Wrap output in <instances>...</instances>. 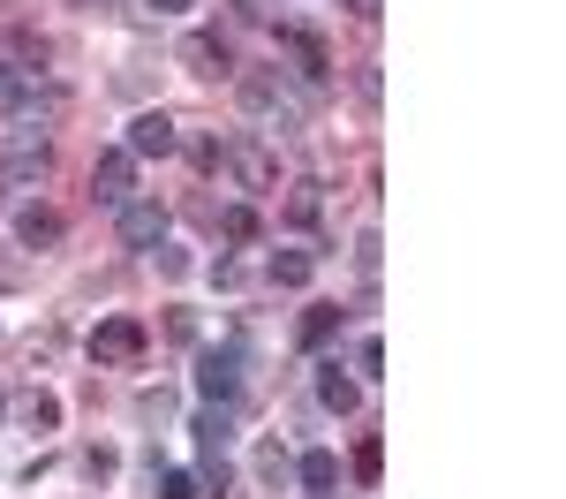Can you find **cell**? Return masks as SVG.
<instances>
[{
  "label": "cell",
  "mask_w": 566,
  "mask_h": 499,
  "mask_svg": "<svg viewBox=\"0 0 566 499\" xmlns=\"http://www.w3.org/2000/svg\"><path fill=\"white\" fill-rule=\"evenodd\" d=\"M242 107H250V114H280V122H302V99L287 91L280 68H250V76H242Z\"/></svg>",
  "instance_id": "1"
},
{
  "label": "cell",
  "mask_w": 566,
  "mask_h": 499,
  "mask_svg": "<svg viewBox=\"0 0 566 499\" xmlns=\"http://www.w3.org/2000/svg\"><path fill=\"white\" fill-rule=\"evenodd\" d=\"M46 174H53V145L30 137V129H15L8 152H0V182H46Z\"/></svg>",
  "instance_id": "2"
},
{
  "label": "cell",
  "mask_w": 566,
  "mask_h": 499,
  "mask_svg": "<svg viewBox=\"0 0 566 499\" xmlns=\"http://www.w3.org/2000/svg\"><path fill=\"white\" fill-rule=\"evenodd\" d=\"M143 340H151L143 319H99V326H91V355H99V363H137Z\"/></svg>",
  "instance_id": "3"
},
{
  "label": "cell",
  "mask_w": 566,
  "mask_h": 499,
  "mask_svg": "<svg viewBox=\"0 0 566 499\" xmlns=\"http://www.w3.org/2000/svg\"><path fill=\"white\" fill-rule=\"evenodd\" d=\"M197 386H204L212 401H235V394H242V348H204V355H197Z\"/></svg>",
  "instance_id": "4"
},
{
  "label": "cell",
  "mask_w": 566,
  "mask_h": 499,
  "mask_svg": "<svg viewBox=\"0 0 566 499\" xmlns=\"http://www.w3.org/2000/svg\"><path fill=\"white\" fill-rule=\"evenodd\" d=\"M174 145H181V137H174L166 114H137V122H129V160H166Z\"/></svg>",
  "instance_id": "5"
},
{
  "label": "cell",
  "mask_w": 566,
  "mask_h": 499,
  "mask_svg": "<svg viewBox=\"0 0 566 499\" xmlns=\"http://www.w3.org/2000/svg\"><path fill=\"white\" fill-rule=\"evenodd\" d=\"M114 227H122L129 250H159V242H166V212H159V204H122Z\"/></svg>",
  "instance_id": "6"
},
{
  "label": "cell",
  "mask_w": 566,
  "mask_h": 499,
  "mask_svg": "<svg viewBox=\"0 0 566 499\" xmlns=\"http://www.w3.org/2000/svg\"><path fill=\"white\" fill-rule=\"evenodd\" d=\"M219 160L235 166V182H242V189H273V182H280V160H273L265 145H235V152H219Z\"/></svg>",
  "instance_id": "7"
},
{
  "label": "cell",
  "mask_w": 566,
  "mask_h": 499,
  "mask_svg": "<svg viewBox=\"0 0 566 499\" xmlns=\"http://www.w3.org/2000/svg\"><path fill=\"white\" fill-rule=\"evenodd\" d=\"M181 61H189L197 76H227V68H235V53H227V38H219V30H197V38H181Z\"/></svg>",
  "instance_id": "8"
},
{
  "label": "cell",
  "mask_w": 566,
  "mask_h": 499,
  "mask_svg": "<svg viewBox=\"0 0 566 499\" xmlns=\"http://www.w3.org/2000/svg\"><path fill=\"white\" fill-rule=\"evenodd\" d=\"M129 182H137V160H129V152H106V160L91 166V189H99L106 204H129Z\"/></svg>",
  "instance_id": "9"
},
{
  "label": "cell",
  "mask_w": 566,
  "mask_h": 499,
  "mask_svg": "<svg viewBox=\"0 0 566 499\" xmlns=\"http://www.w3.org/2000/svg\"><path fill=\"white\" fill-rule=\"evenodd\" d=\"M287 53H294V68H302L310 84H325V76H332V53H325V38H317V30H287Z\"/></svg>",
  "instance_id": "10"
},
{
  "label": "cell",
  "mask_w": 566,
  "mask_h": 499,
  "mask_svg": "<svg viewBox=\"0 0 566 499\" xmlns=\"http://www.w3.org/2000/svg\"><path fill=\"white\" fill-rule=\"evenodd\" d=\"M15 235H23V250H53V242H61V212H46V204H30V212L15 220Z\"/></svg>",
  "instance_id": "11"
},
{
  "label": "cell",
  "mask_w": 566,
  "mask_h": 499,
  "mask_svg": "<svg viewBox=\"0 0 566 499\" xmlns=\"http://www.w3.org/2000/svg\"><path fill=\"white\" fill-rule=\"evenodd\" d=\"M317 394H325V409H340V416L355 409V378H348L340 363H317Z\"/></svg>",
  "instance_id": "12"
},
{
  "label": "cell",
  "mask_w": 566,
  "mask_h": 499,
  "mask_svg": "<svg viewBox=\"0 0 566 499\" xmlns=\"http://www.w3.org/2000/svg\"><path fill=\"white\" fill-rule=\"evenodd\" d=\"M340 319H348V311H340V303H317V311H310V319H302V348H325V340H332V333H340Z\"/></svg>",
  "instance_id": "13"
},
{
  "label": "cell",
  "mask_w": 566,
  "mask_h": 499,
  "mask_svg": "<svg viewBox=\"0 0 566 499\" xmlns=\"http://www.w3.org/2000/svg\"><path fill=\"white\" fill-rule=\"evenodd\" d=\"M8 107H15V114H61L68 99H61V91H38V84H15V91H8Z\"/></svg>",
  "instance_id": "14"
},
{
  "label": "cell",
  "mask_w": 566,
  "mask_h": 499,
  "mask_svg": "<svg viewBox=\"0 0 566 499\" xmlns=\"http://www.w3.org/2000/svg\"><path fill=\"white\" fill-rule=\"evenodd\" d=\"M15 416H23L30 432H53V424H61V401H53V394H23V401H15Z\"/></svg>",
  "instance_id": "15"
},
{
  "label": "cell",
  "mask_w": 566,
  "mask_h": 499,
  "mask_svg": "<svg viewBox=\"0 0 566 499\" xmlns=\"http://www.w3.org/2000/svg\"><path fill=\"white\" fill-rule=\"evenodd\" d=\"M294 477H302L310 492H332V485H340V462H332V454H302V462H294Z\"/></svg>",
  "instance_id": "16"
},
{
  "label": "cell",
  "mask_w": 566,
  "mask_h": 499,
  "mask_svg": "<svg viewBox=\"0 0 566 499\" xmlns=\"http://www.w3.org/2000/svg\"><path fill=\"white\" fill-rule=\"evenodd\" d=\"M310 273H317V258H310V250H280V258H273V280H280V288H302Z\"/></svg>",
  "instance_id": "17"
},
{
  "label": "cell",
  "mask_w": 566,
  "mask_h": 499,
  "mask_svg": "<svg viewBox=\"0 0 566 499\" xmlns=\"http://www.w3.org/2000/svg\"><path fill=\"white\" fill-rule=\"evenodd\" d=\"M227 432H235V416H227V409H204V416H197V439H204V454H227Z\"/></svg>",
  "instance_id": "18"
},
{
  "label": "cell",
  "mask_w": 566,
  "mask_h": 499,
  "mask_svg": "<svg viewBox=\"0 0 566 499\" xmlns=\"http://www.w3.org/2000/svg\"><path fill=\"white\" fill-rule=\"evenodd\" d=\"M287 220H294V227L317 220V182H294V189H287Z\"/></svg>",
  "instance_id": "19"
},
{
  "label": "cell",
  "mask_w": 566,
  "mask_h": 499,
  "mask_svg": "<svg viewBox=\"0 0 566 499\" xmlns=\"http://www.w3.org/2000/svg\"><path fill=\"white\" fill-rule=\"evenodd\" d=\"M219 235H227V242H257V212H250V204L219 212Z\"/></svg>",
  "instance_id": "20"
},
{
  "label": "cell",
  "mask_w": 566,
  "mask_h": 499,
  "mask_svg": "<svg viewBox=\"0 0 566 499\" xmlns=\"http://www.w3.org/2000/svg\"><path fill=\"white\" fill-rule=\"evenodd\" d=\"M378 470H386V447H378V439H363V447H355V477H363V485H378Z\"/></svg>",
  "instance_id": "21"
},
{
  "label": "cell",
  "mask_w": 566,
  "mask_h": 499,
  "mask_svg": "<svg viewBox=\"0 0 566 499\" xmlns=\"http://www.w3.org/2000/svg\"><path fill=\"white\" fill-rule=\"evenodd\" d=\"M159 499H197V477H181V470H166V477H159Z\"/></svg>",
  "instance_id": "22"
},
{
  "label": "cell",
  "mask_w": 566,
  "mask_h": 499,
  "mask_svg": "<svg viewBox=\"0 0 566 499\" xmlns=\"http://www.w3.org/2000/svg\"><path fill=\"white\" fill-rule=\"evenodd\" d=\"M8 46H15V53H23V61H46V38H38V30H15V38H8Z\"/></svg>",
  "instance_id": "23"
},
{
  "label": "cell",
  "mask_w": 566,
  "mask_h": 499,
  "mask_svg": "<svg viewBox=\"0 0 566 499\" xmlns=\"http://www.w3.org/2000/svg\"><path fill=\"white\" fill-rule=\"evenodd\" d=\"M235 15H250V23H265V0H235Z\"/></svg>",
  "instance_id": "24"
},
{
  "label": "cell",
  "mask_w": 566,
  "mask_h": 499,
  "mask_svg": "<svg viewBox=\"0 0 566 499\" xmlns=\"http://www.w3.org/2000/svg\"><path fill=\"white\" fill-rule=\"evenodd\" d=\"M151 8H159V15H181V8H197V0H151Z\"/></svg>",
  "instance_id": "25"
},
{
  "label": "cell",
  "mask_w": 566,
  "mask_h": 499,
  "mask_svg": "<svg viewBox=\"0 0 566 499\" xmlns=\"http://www.w3.org/2000/svg\"><path fill=\"white\" fill-rule=\"evenodd\" d=\"M348 8H355V15H378V0H348Z\"/></svg>",
  "instance_id": "26"
},
{
  "label": "cell",
  "mask_w": 566,
  "mask_h": 499,
  "mask_svg": "<svg viewBox=\"0 0 566 499\" xmlns=\"http://www.w3.org/2000/svg\"><path fill=\"white\" fill-rule=\"evenodd\" d=\"M84 8H91V0H84ZM99 8H106V0H99Z\"/></svg>",
  "instance_id": "27"
},
{
  "label": "cell",
  "mask_w": 566,
  "mask_h": 499,
  "mask_svg": "<svg viewBox=\"0 0 566 499\" xmlns=\"http://www.w3.org/2000/svg\"><path fill=\"white\" fill-rule=\"evenodd\" d=\"M0 197H8V182H0Z\"/></svg>",
  "instance_id": "28"
},
{
  "label": "cell",
  "mask_w": 566,
  "mask_h": 499,
  "mask_svg": "<svg viewBox=\"0 0 566 499\" xmlns=\"http://www.w3.org/2000/svg\"><path fill=\"white\" fill-rule=\"evenodd\" d=\"M0 416H8V401H0Z\"/></svg>",
  "instance_id": "29"
},
{
  "label": "cell",
  "mask_w": 566,
  "mask_h": 499,
  "mask_svg": "<svg viewBox=\"0 0 566 499\" xmlns=\"http://www.w3.org/2000/svg\"><path fill=\"white\" fill-rule=\"evenodd\" d=\"M317 499H325V492H317Z\"/></svg>",
  "instance_id": "30"
}]
</instances>
